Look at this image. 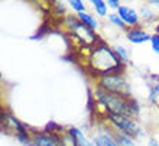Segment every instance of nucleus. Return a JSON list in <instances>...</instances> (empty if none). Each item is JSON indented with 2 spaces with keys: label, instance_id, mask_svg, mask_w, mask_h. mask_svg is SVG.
I'll return each instance as SVG.
<instances>
[{
  "label": "nucleus",
  "instance_id": "4be33fe9",
  "mask_svg": "<svg viewBox=\"0 0 159 146\" xmlns=\"http://www.w3.org/2000/svg\"><path fill=\"white\" fill-rule=\"evenodd\" d=\"M146 146H159V140L156 138H149L146 142Z\"/></svg>",
  "mask_w": 159,
  "mask_h": 146
},
{
  "label": "nucleus",
  "instance_id": "9b49d317",
  "mask_svg": "<svg viewBox=\"0 0 159 146\" xmlns=\"http://www.w3.org/2000/svg\"><path fill=\"white\" fill-rule=\"evenodd\" d=\"M68 130H70V132H71V133L77 138V140H78V146H96L94 145V142H93V139L88 138L87 135L84 133L80 127L71 126V127H68Z\"/></svg>",
  "mask_w": 159,
  "mask_h": 146
},
{
  "label": "nucleus",
  "instance_id": "b1692460",
  "mask_svg": "<svg viewBox=\"0 0 159 146\" xmlns=\"http://www.w3.org/2000/svg\"><path fill=\"white\" fill-rule=\"evenodd\" d=\"M153 34H158L159 35V22L156 23L155 26H153Z\"/></svg>",
  "mask_w": 159,
  "mask_h": 146
},
{
  "label": "nucleus",
  "instance_id": "412c9836",
  "mask_svg": "<svg viewBox=\"0 0 159 146\" xmlns=\"http://www.w3.org/2000/svg\"><path fill=\"white\" fill-rule=\"evenodd\" d=\"M149 91H152V93H153V94H155L156 97H159V83L152 84L151 87H149Z\"/></svg>",
  "mask_w": 159,
  "mask_h": 146
},
{
  "label": "nucleus",
  "instance_id": "f8f14e48",
  "mask_svg": "<svg viewBox=\"0 0 159 146\" xmlns=\"http://www.w3.org/2000/svg\"><path fill=\"white\" fill-rule=\"evenodd\" d=\"M91 6L93 10H94V15L97 17H107L109 16V6H107V2L104 0H91Z\"/></svg>",
  "mask_w": 159,
  "mask_h": 146
},
{
  "label": "nucleus",
  "instance_id": "20e7f679",
  "mask_svg": "<svg viewBox=\"0 0 159 146\" xmlns=\"http://www.w3.org/2000/svg\"><path fill=\"white\" fill-rule=\"evenodd\" d=\"M64 25H65L68 32L74 36V39H77L80 43H83V45H96V43H98L97 42V39H98L97 32H93L91 29L85 28L74 13L67 15L64 17Z\"/></svg>",
  "mask_w": 159,
  "mask_h": 146
},
{
  "label": "nucleus",
  "instance_id": "ddd939ff",
  "mask_svg": "<svg viewBox=\"0 0 159 146\" xmlns=\"http://www.w3.org/2000/svg\"><path fill=\"white\" fill-rule=\"evenodd\" d=\"M138 12H139V16H140V21L143 22H153L158 17V13H155L153 7H151V4L149 6L143 4L142 7H139Z\"/></svg>",
  "mask_w": 159,
  "mask_h": 146
},
{
  "label": "nucleus",
  "instance_id": "dca6fc26",
  "mask_svg": "<svg viewBox=\"0 0 159 146\" xmlns=\"http://www.w3.org/2000/svg\"><path fill=\"white\" fill-rule=\"evenodd\" d=\"M106 19L109 21V23H111L113 26H116L117 29H121V30H125V32H126L127 29H129V28H127V26L125 25V22H123V21L120 19V16L117 15V12H110V13H109V16L106 17Z\"/></svg>",
  "mask_w": 159,
  "mask_h": 146
},
{
  "label": "nucleus",
  "instance_id": "aec40b11",
  "mask_svg": "<svg viewBox=\"0 0 159 146\" xmlns=\"http://www.w3.org/2000/svg\"><path fill=\"white\" fill-rule=\"evenodd\" d=\"M107 6H109L110 10H113V12H117L119 7L121 6V3L119 2V0H109V2H107Z\"/></svg>",
  "mask_w": 159,
  "mask_h": 146
},
{
  "label": "nucleus",
  "instance_id": "f03ea898",
  "mask_svg": "<svg viewBox=\"0 0 159 146\" xmlns=\"http://www.w3.org/2000/svg\"><path fill=\"white\" fill-rule=\"evenodd\" d=\"M93 97H94L96 104L101 106L107 116L117 114V116L136 117L139 113V104L136 103V100L130 98V97L107 93L97 87H94L93 90Z\"/></svg>",
  "mask_w": 159,
  "mask_h": 146
},
{
  "label": "nucleus",
  "instance_id": "0eeeda50",
  "mask_svg": "<svg viewBox=\"0 0 159 146\" xmlns=\"http://www.w3.org/2000/svg\"><path fill=\"white\" fill-rule=\"evenodd\" d=\"M32 146H61V135L48 130L32 132Z\"/></svg>",
  "mask_w": 159,
  "mask_h": 146
},
{
  "label": "nucleus",
  "instance_id": "1a4fd4ad",
  "mask_svg": "<svg viewBox=\"0 0 159 146\" xmlns=\"http://www.w3.org/2000/svg\"><path fill=\"white\" fill-rule=\"evenodd\" d=\"M152 34H149L142 25L136 28H129L126 30V39L133 45H142L146 42H151Z\"/></svg>",
  "mask_w": 159,
  "mask_h": 146
},
{
  "label": "nucleus",
  "instance_id": "a211bd4d",
  "mask_svg": "<svg viewBox=\"0 0 159 146\" xmlns=\"http://www.w3.org/2000/svg\"><path fill=\"white\" fill-rule=\"evenodd\" d=\"M116 138H117L119 146H138L134 138H132V136H127V135L117 133V132H116Z\"/></svg>",
  "mask_w": 159,
  "mask_h": 146
},
{
  "label": "nucleus",
  "instance_id": "39448f33",
  "mask_svg": "<svg viewBox=\"0 0 159 146\" xmlns=\"http://www.w3.org/2000/svg\"><path fill=\"white\" fill-rule=\"evenodd\" d=\"M107 125L117 133H123L132 138H139L143 135V130L138 120L134 117H127V116H117V114H110L107 116Z\"/></svg>",
  "mask_w": 159,
  "mask_h": 146
},
{
  "label": "nucleus",
  "instance_id": "2eb2a0df",
  "mask_svg": "<svg viewBox=\"0 0 159 146\" xmlns=\"http://www.w3.org/2000/svg\"><path fill=\"white\" fill-rule=\"evenodd\" d=\"M67 4H68V9L74 15H80V13L87 12V4L84 3L83 0H70Z\"/></svg>",
  "mask_w": 159,
  "mask_h": 146
},
{
  "label": "nucleus",
  "instance_id": "423d86ee",
  "mask_svg": "<svg viewBox=\"0 0 159 146\" xmlns=\"http://www.w3.org/2000/svg\"><path fill=\"white\" fill-rule=\"evenodd\" d=\"M91 139L96 146H119L117 138H116V132L107 123L98 126L94 130Z\"/></svg>",
  "mask_w": 159,
  "mask_h": 146
},
{
  "label": "nucleus",
  "instance_id": "7ed1b4c3",
  "mask_svg": "<svg viewBox=\"0 0 159 146\" xmlns=\"http://www.w3.org/2000/svg\"><path fill=\"white\" fill-rule=\"evenodd\" d=\"M96 87L107 93L130 97V84L125 72H111L96 78Z\"/></svg>",
  "mask_w": 159,
  "mask_h": 146
},
{
  "label": "nucleus",
  "instance_id": "4468645a",
  "mask_svg": "<svg viewBox=\"0 0 159 146\" xmlns=\"http://www.w3.org/2000/svg\"><path fill=\"white\" fill-rule=\"evenodd\" d=\"M111 48H113L114 54H116V57H117L119 59H120L121 64H125V65H126V64L130 61V52H129V49H127L125 45L117 43V45H113Z\"/></svg>",
  "mask_w": 159,
  "mask_h": 146
},
{
  "label": "nucleus",
  "instance_id": "5701e85b",
  "mask_svg": "<svg viewBox=\"0 0 159 146\" xmlns=\"http://www.w3.org/2000/svg\"><path fill=\"white\" fill-rule=\"evenodd\" d=\"M149 4H151V6H155L156 9H159V0H152V2H149Z\"/></svg>",
  "mask_w": 159,
  "mask_h": 146
},
{
  "label": "nucleus",
  "instance_id": "9d476101",
  "mask_svg": "<svg viewBox=\"0 0 159 146\" xmlns=\"http://www.w3.org/2000/svg\"><path fill=\"white\" fill-rule=\"evenodd\" d=\"M77 17H78V21L81 22L85 28L91 29L93 32H97L98 28H100V22H98L97 16L96 15H93V13H90V12L80 13V15H77Z\"/></svg>",
  "mask_w": 159,
  "mask_h": 146
},
{
  "label": "nucleus",
  "instance_id": "f3484780",
  "mask_svg": "<svg viewBox=\"0 0 159 146\" xmlns=\"http://www.w3.org/2000/svg\"><path fill=\"white\" fill-rule=\"evenodd\" d=\"M61 146H78V140L70 130H65L61 133Z\"/></svg>",
  "mask_w": 159,
  "mask_h": 146
},
{
  "label": "nucleus",
  "instance_id": "393cba45",
  "mask_svg": "<svg viewBox=\"0 0 159 146\" xmlns=\"http://www.w3.org/2000/svg\"><path fill=\"white\" fill-rule=\"evenodd\" d=\"M156 21H158V22H159V12H158V17H156Z\"/></svg>",
  "mask_w": 159,
  "mask_h": 146
},
{
  "label": "nucleus",
  "instance_id": "f257e3e1",
  "mask_svg": "<svg viewBox=\"0 0 159 146\" xmlns=\"http://www.w3.org/2000/svg\"><path fill=\"white\" fill-rule=\"evenodd\" d=\"M87 68L94 77H100L111 72H125L126 65L120 62L111 46L104 42H98L91 48L87 59Z\"/></svg>",
  "mask_w": 159,
  "mask_h": 146
},
{
  "label": "nucleus",
  "instance_id": "6e6552de",
  "mask_svg": "<svg viewBox=\"0 0 159 146\" xmlns=\"http://www.w3.org/2000/svg\"><path fill=\"white\" fill-rule=\"evenodd\" d=\"M117 15L120 16V19L125 22V25L127 28H136V26H140V16H139V12L132 6H127V4H121L117 10Z\"/></svg>",
  "mask_w": 159,
  "mask_h": 146
},
{
  "label": "nucleus",
  "instance_id": "6ab92c4d",
  "mask_svg": "<svg viewBox=\"0 0 159 146\" xmlns=\"http://www.w3.org/2000/svg\"><path fill=\"white\" fill-rule=\"evenodd\" d=\"M151 48L153 51L155 55H159V35L158 34H152V38H151Z\"/></svg>",
  "mask_w": 159,
  "mask_h": 146
}]
</instances>
